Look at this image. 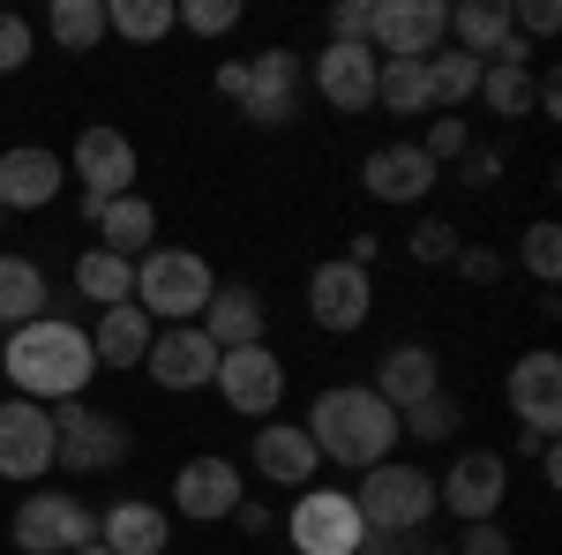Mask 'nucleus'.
I'll list each match as a JSON object with an SVG mask.
<instances>
[{
    "instance_id": "42",
    "label": "nucleus",
    "mask_w": 562,
    "mask_h": 555,
    "mask_svg": "<svg viewBox=\"0 0 562 555\" xmlns=\"http://www.w3.org/2000/svg\"><path fill=\"white\" fill-rule=\"evenodd\" d=\"M555 23H562L555 0H518V8H510V31H532V38H548Z\"/></svg>"
},
{
    "instance_id": "11",
    "label": "nucleus",
    "mask_w": 562,
    "mask_h": 555,
    "mask_svg": "<svg viewBox=\"0 0 562 555\" xmlns=\"http://www.w3.org/2000/svg\"><path fill=\"white\" fill-rule=\"evenodd\" d=\"M503 496H510V458H503V451H465L450 473H435V511H450L458 525L495 518Z\"/></svg>"
},
{
    "instance_id": "23",
    "label": "nucleus",
    "mask_w": 562,
    "mask_h": 555,
    "mask_svg": "<svg viewBox=\"0 0 562 555\" xmlns=\"http://www.w3.org/2000/svg\"><path fill=\"white\" fill-rule=\"evenodd\" d=\"M98 541L113 555H166L173 548V518L158 511V503H143V496H113L98 511Z\"/></svg>"
},
{
    "instance_id": "14",
    "label": "nucleus",
    "mask_w": 562,
    "mask_h": 555,
    "mask_svg": "<svg viewBox=\"0 0 562 555\" xmlns=\"http://www.w3.org/2000/svg\"><path fill=\"white\" fill-rule=\"evenodd\" d=\"M68 173L83 180V203H113V196L135 188V143L121 129H105V121H90L76 135V151H68Z\"/></svg>"
},
{
    "instance_id": "33",
    "label": "nucleus",
    "mask_w": 562,
    "mask_h": 555,
    "mask_svg": "<svg viewBox=\"0 0 562 555\" xmlns=\"http://www.w3.org/2000/svg\"><path fill=\"white\" fill-rule=\"evenodd\" d=\"M173 31V0H105V38L158 45Z\"/></svg>"
},
{
    "instance_id": "21",
    "label": "nucleus",
    "mask_w": 562,
    "mask_h": 555,
    "mask_svg": "<svg viewBox=\"0 0 562 555\" xmlns=\"http://www.w3.org/2000/svg\"><path fill=\"white\" fill-rule=\"evenodd\" d=\"M368 390L383 398L390 413H413L420 398H435V390H442V360H435L420 338H405V345H390L383 360H375V384H368Z\"/></svg>"
},
{
    "instance_id": "34",
    "label": "nucleus",
    "mask_w": 562,
    "mask_h": 555,
    "mask_svg": "<svg viewBox=\"0 0 562 555\" xmlns=\"http://www.w3.org/2000/svg\"><path fill=\"white\" fill-rule=\"evenodd\" d=\"M458 421H465V406H458L450 390H435V398H420L413 413H397V428H405V435H420V443H450Z\"/></svg>"
},
{
    "instance_id": "6",
    "label": "nucleus",
    "mask_w": 562,
    "mask_h": 555,
    "mask_svg": "<svg viewBox=\"0 0 562 555\" xmlns=\"http://www.w3.org/2000/svg\"><path fill=\"white\" fill-rule=\"evenodd\" d=\"M285 541L293 555H360L368 548V525L352 511V488H301L293 511H285Z\"/></svg>"
},
{
    "instance_id": "27",
    "label": "nucleus",
    "mask_w": 562,
    "mask_h": 555,
    "mask_svg": "<svg viewBox=\"0 0 562 555\" xmlns=\"http://www.w3.org/2000/svg\"><path fill=\"white\" fill-rule=\"evenodd\" d=\"M510 38H518V31H510V0H458L442 45H458V53H473V60H495Z\"/></svg>"
},
{
    "instance_id": "22",
    "label": "nucleus",
    "mask_w": 562,
    "mask_h": 555,
    "mask_svg": "<svg viewBox=\"0 0 562 555\" xmlns=\"http://www.w3.org/2000/svg\"><path fill=\"white\" fill-rule=\"evenodd\" d=\"M360 188L375 196V203H428L435 188V166L420 158V143H383V151H368V166H360Z\"/></svg>"
},
{
    "instance_id": "16",
    "label": "nucleus",
    "mask_w": 562,
    "mask_h": 555,
    "mask_svg": "<svg viewBox=\"0 0 562 555\" xmlns=\"http://www.w3.org/2000/svg\"><path fill=\"white\" fill-rule=\"evenodd\" d=\"M53 473V406L8 398L0 406V480H45Z\"/></svg>"
},
{
    "instance_id": "17",
    "label": "nucleus",
    "mask_w": 562,
    "mask_h": 555,
    "mask_svg": "<svg viewBox=\"0 0 562 555\" xmlns=\"http://www.w3.org/2000/svg\"><path fill=\"white\" fill-rule=\"evenodd\" d=\"M143 368H150V384L173 390V398H188V390H211L217 376V345L195 331V323H166L158 338H150V353H143Z\"/></svg>"
},
{
    "instance_id": "37",
    "label": "nucleus",
    "mask_w": 562,
    "mask_h": 555,
    "mask_svg": "<svg viewBox=\"0 0 562 555\" xmlns=\"http://www.w3.org/2000/svg\"><path fill=\"white\" fill-rule=\"evenodd\" d=\"M173 23H188L195 38H225V31H240V0H188L173 8Z\"/></svg>"
},
{
    "instance_id": "41",
    "label": "nucleus",
    "mask_w": 562,
    "mask_h": 555,
    "mask_svg": "<svg viewBox=\"0 0 562 555\" xmlns=\"http://www.w3.org/2000/svg\"><path fill=\"white\" fill-rule=\"evenodd\" d=\"M450 555H518V548H510V533H503L495 518H480V525L458 533V548H450Z\"/></svg>"
},
{
    "instance_id": "32",
    "label": "nucleus",
    "mask_w": 562,
    "mask_h": 555,
    "mask_svg": "<svg viewBox=\"0 0 562 555\" xmlns=\"http://www.w3.org/2000/svg\"><path fill=\"white\" fill-rule=\"evenodd\" d=\"M45 38L60 45V53L105 45V0H53V8H45Z\"/></svg>"
},
{
    "instance_id": "43",
    "label": "nucleus",
    "mask_w": 562,
    "mask_h": 555,
    "mask_svg": "<svg viewBox=\"0 0 562 555\" xmlns=\"http://www.w3.org/2000/svg\"><path fill=\"white\" fill-rule=\"evenodd\" d=\"M458 173H465V188H487V180H503V151H487V143H473V151L458 158Z\"/></svg>"
},
{
    "instance_id": "24",
    "label": "nucleus",
    "mask_w": 562,
    "mask_h": 555,
    "mask_svg": "<svg viewBox=\"0 0 562 555\" xmlns=\"http://www.w3.org/2000/svg\"><path fill=\"white\" fill-rule=\"evenodd\" d=\"M83 218L98 225V241H105V256H128L143 263L150 248H158V211L143 203V196H113V203H83Z\"/></svg>"
},
{
    "instance_id": "19",
    "label": "nucleus",
    "mask_w": 562,
    "mask_h": 555,
    "mask_svg": "<svg viewBox=\"0 0 562 555\" xmlns=\"http://www.w3.org/2000/svg\"><path fill=\"white\" fill-rule=\"evenodd\" d=\"M315 443H307V428L301 421H262L256 428V443H248V473L256 480H270V488H315Z\"/></svg>"
},
{
    "instance_id": "46",
    "label": "nucleus",
    "mask_w": 562,
    "mask_h": 555,
    "mask_svg": "<svg viewBox=\"0 0 562 555\" xmlns=\"http://www.w3.org/2000/svg\"><path fill=\"white\" fill-rule=\"evenodd\" d=\"M233 525H240V533H270V503H256V496H240V511H233Z\"/></svg>"
},
{
    "instance_id": "3",
    "label": "nucleus",
    "mask_w": 562,
    "mask_h": 555,
    "mask_svg": "<svg viewBox=\"0 0 562 555\" xmlns=\"http://www.w3.org/2000/svg\"><path fill=\"white\" fill-rule=\"evenodd\" d=\"M217 278L211 263L195 256V248H150V256L135 263V308L166 331V323H195L203 308H211Z\"/></svg>"
},
{
    "instance_id": "25",
    "label": "nucleus",
    "mask_w": 562,
    "mask_h": 555,
    "mask_svg": "<svg viewBox=\"0 0 562 555\" xmlns=\"http://www.w3.org/2000/svg\"><path fill=\"white\" fill-rule=\"evenodd\" d=\"M262 323H270V308H262L256 286H217L211 308L195 315V331H203L217 353H233V345H262Z\"/></svg>"
},
{
    "instance_id": "13",
    "label": "nucleus",
    "mask_w": 562,
    "mask_h": 555,
    "mask_svg": "<svg viewBox=\"0 0 562 555\" xmlns=\"http://www.w3.org/2000/svg\"><path fill=\"white\" fill-rule=\"evenodd\" d=\"M240 496H248V473L233 466L225 451H203V458H188L173 473V511L195 518V525H217V518L240 511Z\"/></svg>"
},
{
    "instance_id": "18",
    "label": "nucleus",
    "mask_w": 562,
    "mask_h": 555,
    "mask_svg": "<svg viewBox=\"0 0 562 555\" xmlns=\"http://www.w3.org/2000/svg\"><path fill=\"white\" fill-rule=\"evenodd\" d=\"M375 45H323L315 60H307V84L323 106H338V113H368L375 106Z\"/></svg>"
},
{
    "instance_id": "35",
    "label": "nucleus",
    "mask_w": 562,
    "mask_h": 555,
    "mask_svg": "<svg viewBox=\"0 0 562 555\" xmlns=\"http://www.w3.org/2000/svg\"><path fill=\"white\" fill-rule=\"evenodd\" d=\"M518 256H525V270H532L540 286H555V278H562V225H555V218H532Z\"/></svg>"
},
{
    "instance_id": "9",
    "label": "nucleus",
    "mask_w": 562,
    "mask_h": 555,
    "mask_svg": "<svg viewBox=\"0 0 562 555\" xmlns=\"http://www.w3.org/2000/svg\"><path fill=\"white\" fill-rule=\"evenodd\" d=\"M301 90H307V60L293 45H270V53L248 60L240 121H256V129H293V121H301Z\"/></svg>"
},
{
    "instance_id": "30",
    "label": "nucleus",
    "mask_w": 562,
    "mask_h": 555,
    "mask_svg": "<svg viewBox=\"0 0 562 555\" xmlns=\"http://www.w3.org/2000/svg\"><path fill=\"white\" fill-rule=\"evenodd\" d=\"M76 300H90V308H121V300H135V263L105 256V248H83V256H76Z\"/></svg>"
},
{
    "instance_id": "2",
    "label": "nucleus",
    "mask_w": 562,
    "mask_h": 555,
    "mask_svg": "<svg viewBox=\"0 0 562 555\" xmlns=\"http://www.w3.org/2000/svg\"><path fill=\"white\" fill-rule=\"evenodd\" d=\"M307 443H315V458H338V466L352 473H368V466H383L390 451H397V413H390L383 398L368 384H330V390H315V406H307Z\"/></svg>"
},
{
    "instance_id": "44",
    "label": "nucleus",
    "mask_w": 562,
    "mask_h": 555,
    "mask_svg": "<svg viewBox=\"0 0 562 555\" xmlns=\"http://www.w3.org/2000/svg\"><path fill=\"white\" fill-rule=\"evenodd\" d=\"M458 270H465V278H473V286H495V278H503V256H495V248H458Z\"/></svg>"
},
{
    "instance_id": "20",
    "label": "nucleus",
    "mask_w": 562,
    "mask_h": 555,
    "mask_svg": "<svg viewBox=\"0 0 562 555\" xmlns=\"http://www.w3.org/2000/svg\"><path fill=\"white\" fill-rule=\"evenodd\" d=\"M60 188H68V166L53 151H38V143L0 151V211H45Z\"/></svg>"
},
{
    "instance_id": "40",
    "label": "nucleus",
    "mask_w": 562,
    "mask_h": 555,
    "mask_svg": "<svg viewBox=\"0 0 562 555\" xmlns=\"http://www.w3.org/2000/svg\"><path fill=\"white\" fill-rule=\"evenodd\" d=\"M368 8L375 0H338L330 8V45H368Z\"/></svg>"
},
{
    "instance_id": "38",
    "label": "nucleus",
    "mask_w": 562,
    "mask_h": 555,
    "mask_svg": "<svg viewBox=\"0 0 562 555\" xmlns=\"http://www.w3.org/2000/svg\"><path fill=\"white\" fill-rule=\"evenodd\" d=\"M405 248H413V263H450L458 248H465V241H458V225H450V218H420Z\"/></svg>"
},
{
    "instance_id": "31",
    "label": "nucleus",
    "mask_w": 562,
    "mask_h": 555,
    "mask_svg": "<svg viewBox=\"0 0 562 555\" xmlns=\"http://www.w3.org/2000/svg\"><path fill=\"white\" fill-rule=\"evenodd\" d=\"M375 106H383V113H397V121H420V113H435V98H428V60H383V68H375Z\"/></svg>"
},
{
    "instance_id": "8",
    "label": "nucleus",
    "mask_w": 562,
    "mask_h": 555,
    "mask_svg": "<svg viewBox=\"0 0 562 555\" xmlns=\"http://www.w3.org/2000/svg\"><path fill=\"white\" fill-rule=\"evenodd\" d=\"M442 38H450V0H375L368 8L375 60H428Z\"/></svg>"
},
{
    "instance_id": "39",
    "label": "nucleus",
    "mask_w": 562,
    "mask_h": 555,
    "mask_svg": "<svg viewBox=\"0 0 562 555\" xmlns=\"http://www.w3.org/2000/svg\"><path fill=\"white\" fill-rule=\"evenodd\" d=\"M31 45H38V31H31L23 15H8V8H0V76H15V68L31 60Z\"/></svg>"
},
{
    "instance_id": "50",
    "label": "nucleus",
    "mask_w": 562,
    "mask_h": 555,
    "mask_svg": "<svg viewBox=\"0 0 562 555\" xmlns=\"http://www.w3.org/2000/svg\"><path fill=\"white\" fill-rule=\"evenodd\" d=\"M0 218H8V211H0Z\"/></svg>"
},
{
    "instance_id": "48",
    "label": "nucleus",
    "mask_w": 562,
    "mask_h": 555,
    "mask_svg": "<svg viewBox=\"0 0 562 555\" xmlns=\"http://www.w3.org/2000/svg\"><path fill=\"white\" fill-rule=\"evenodd\" d=\"M76 555H113V548H105V541H83V548H76Z\"/></svg>"
},
{
    "instance_id": "36",
    "label": "nucleus",
    "mask_w": 562,
    "mask_h": 555,
    "mask_svg": "<svg viewBox=\"0 0 562 555\" xmlns=\"http://www.w3.org/2000/svg\"><path fill=\"white\" fill-rule=\"evenodd\" d=\"M465 151H473V129H465L458 113H442V121H428V135H420V158H428V166H458Z\"/></svg>"
},
{
    "instance_id": "49",
    "label": "nucleus",
    "mask_w": 562,
    "mask_h": 555,
    "mask_svg": "<svg viewBox=\"0 0 562 555\" xmlns=\"http://www.w3.org/2000/svg\"><path fill=\"white\" fill-rule=\"evenodd\" d=\"M420 555H450V548H420Z\"/></svg>"
},
{
    "instance_id": "29",
    "label": "nucleus",
    "mask_w": 562,
    "mask_h": 555,
    "mask_svg": "<svg viewBox=\"0 0 562 555\" xmlns=\"http://www.w3.org/2000/svg\"><path fill=\"white\" fill-rule=\"evenodd\" d=\"M480 68H487V60L458 53V45H435V53H428V98H435V113H465V98H480Z\"/></svg>"
},
{
    "instance_id": "28",
    "label": "nucleus",
    "mask_w": 562,
    "mask_h": 555,
    "mask_svg": "<svg viewBox=\"0 0 562 555\" xmlns=\"http://www.w3.org/2000/svg\"><path fill=\"white\" fill-rule=\"evenodd\" d=\"M45 270L31 256H0V331H23L45 315Z\"/></svg>"
},
{
    "instance_id": "15",
    "label": "nucleus",
    "mask_w": 562,
    "mask_h": 555,
    "mask_svg": "<svg viewBox=\"0 0 562 555\" xmlns=\"http://www.w3.org/2000/svg\"><path fill=\"white\" fill-rule=\"evenodd\" d=\"M503 398H510V413L525 421V435L555 443V421H562V353H548V345L518 353V368H510Z\"/></svg>"
},
{
    "instance_id": "12",
    "label": "nucleus",
    "mask_w": 562,
    "mask_h": 555,
    "mask_svg": "<svg viewBox=\"0 0 562 555\" xmlns=\"http://www.w3.org/2000/svg\"><path fill=\"white\" fill-rule=\"evenodd\" d=\"M211 384L240 421H262V413H278V398H285V360H278L270 345H233V353H217Z\"/></svg>"
},
{
    "instance_id": "45",
    "label": "nucleus",
    "mask_w": 562,
    "mask_h": 555,
    "mask_svg": "<svg viewBox=\"0 0 562 555\" xmlns=\"http://www.w3.org/2000/svg\"><path fill=\"white\" fill-rule=\"evenodd\" d=\"M240 90H248V60H217V98L240 106Z\"/></svg>"
},
{
    "instance_id": "7",
    "label": "nucleus",
    "mask_w": 562,
    "mask_h": 555,
    "mask_svg": "<svg viewBox=\"0 0 562 555\" xmlns=\"http://www.w3.org/2000/svg\"><path fill=\"white\" fill-rule=\"evenodd\" d=\"M121 458H128V428H121V413H98V406H83V398L53 406V466L113 473Z\"/></svg>"
},
{
    "instance_id": "4",
    "label": "nucleus",
    "mask_w": 562,
    "mask_h": 555,
    "mask_svg": "<svg viewBox=\"0 0 562 555\" xmlns=\"http://www.w3.org/2000/svg\"><path fill=\"white\" fill-rule=\"evenodd\" d=\"M352 511H360L368 533H420V525L435 518V473L428 466H405V458H383V466L360 473Z\"/></svg>"
},
{
    "instance_id": "26",
    "label": "nucleus",
    "mask_w": 562,
    "mask_h": 555,
    "mask_svg": "<svg viewBox=\"0 0 562 555\" xmlns=\"http://www.w3.org/2000/svg\"><path fill=\"white\" fill-rule=\"evenodd\" d=\"M158 338V323L121 300V308H98V331H90V353H98V368H143V353Z\"/></svg>"
},
{
    "instance_id": "1",
    "label": "nucleus",
    "mask_w": 562,
    "mask_h": 555,
    "mask_svg": "<svg viewBox=\"0 0 562 555\" xmlns=\"http://www.w3.org/2000/svg\"><path fill=\"white\" fill-rule=\"evenodd\" d=\"M0 376L15 384V398L68 406V398H83L90 376H98L90 331H83V323H68V315H38V323H23V331L0 338Z\"/></svg>"
},
{
    "instance_id": "10",
    "label": "nucleus",
    "mask_w": 562,
    "mask_h": 555,
    "mask_svg": "<svg viewBox=\"0 0 562 555\" xmlns=\"http://www.w3.org/2000/svg\"><path fill=\"white\" fill-rule=\"evenodd\" d=\"M368 315H375V278H368L360 263L330 256V263H315V270H307V323H315V331L352 338Z\"/></svg>"
},
{
    "instance_id": "47",
    "label": "nucleus",
    "mask_w": 562,
    "mask_h": 555,
    "mask_svg": "<svg viewBox=\"0 0 562 555\" xmlns=\"http://www.w3.org/2000/svg\"><path fill=\"white\" fill-rule=\"evenodd\" d=\"M375 256H383V241H375V233H352V241H346V263H360V270H368Z\"/></svg>"
},
{
    "instance_id": "5",
    "label": "nucleus",
    "mask_w": 562,
    "mask_h": 555,
    "mask_svg": "<svg viewBox=\"0 0 562 555\" xmlns=\"http://www.w3.org/2000/svg\"><path fill=\"white\" fill-rule=\"evenodd\" d=\"M8 541L23 555H76L83 541H98V511H90L83 496H68V488H38V496L15 503Z\"/></svg>"
}]
</instances>
